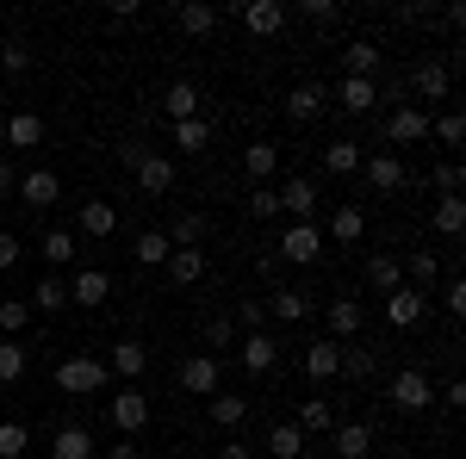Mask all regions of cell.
I'll return each instance as SVG.
<instances>
[{
	"label": "cell",
	"mask_w": 466,
	"mask_h": 459,
	"mask_svg": "<svg viewBox=\"0 0 466 459\" xmlns=\"http://www.w3.org/2000/svg\"><path fill=\"white\" fill-rule=\"evenodd\" d=\"M106 360H87V354H69L63 366H56V385L69 391V397H94V391H106Z\"/></svg>",
	"instance_id": "cell-1"
},
{
	"label": "cell",
	"mask_w": 466,
	"mask_h": 459,
	"mask_svg": "<svg viewBox=\"0 0 466 459\" xmlns=\"http://www.w3.org/2000/svg\"><path fill=\"white\" fill-rule=\"evenodd\" d=\"M386 397H392L404 416H417V410H430V404H435V385H430V373H423V366H404L392 385H386Z\"/></svg>",
	"instance_id": "cell-2"
},
{
	"label": "cell",
	"mask_w": 466,
	"mask_h": 459,
	"mask_svg": "<svg viewBox=\"0 0 466 459\" xmlns=\"http://www.w3.org/2000/svg\"><path fill=\"white\" fill-rule=\"evenodd\" d=\"M112 428H118V434H131V441L149 428V397L137 385H125L118 397H112Z\"/></svg>",
	"instance_id": "cell-3"
},
{
	"label": "cell",
	"mask_w": 466,
	"mask_h": 459,
	"mask_svg": "<svg viewBox=\"0 0 466 459\" xmlns=\"http://www.w3.org/2000/svg\"><path fill=\"white\" fill-rule=\"evenodd\" d=\"M423 311H430V292H417V285L386 292V323H392V329H417V323H423Z\"/></svg>",
	"instance_id": "cell-4"
},
{
	"label": "cell",
	"mask_w": 466,
	"mask_h": 459,
	"mask_svg": "<svg viewBox=\"0 0 466 459\" xmlns=\"http://www.w3.org/2000/svg\"><path fill=\"white\" fill-rule=\"evenodd\" d=\"M323 254V230L318 224H292L287 236H280V261H292V267H311Z\"/></svg>",
	"instance_id": "cell-5"
},
{
	"label": "cell",
	"mask_w": 466,
	"mask_h": 459,
	"mask_svg": "<svg viewBox=\"0 0 466 459\" xmlns=\"http://www.w3.org/2000/svg\"><path fill=\"white\" fill-rule=\"evenodd\" d=\"M386 143H430V112L423 106H398L392 118H386Z\"/></svg>",
	"instance_id": "cell-6"
},
{
	"label": "cell",
	"mask_w": 466,
	"mask_h": 459,
	"mask_svg": "<svg viewBox=\"0 0 466 459\" xmlns=\"http://www.w3.org/2000/svg\"><path fill=\"white\" fill-rule=\"evenodd\" d=\"M175 379H180V391H193V397H212L218 391V360L212 354H187Z\"/></svg>",
	"instance_id": "cell-7"
},
{
	"label": "cell",
	"mask_w": 466,
	"mask_h": 459,
	"mask_svg": "<svg viewBox=\"0 0 466 459\" xmlns=\"http://www.w3.org/2000/svg\"><path fill=\"white\" fill-rule=\"evenodd\" d=\"M131 175H137V186H144L149 199H162V193H168V186H175V162H168V155H156V149H144V155H137V168H131Z\"/></svg>",
	"instance_id": "cell-8"
},
{
	"label": "cell",
	"mask_w": 466,
	"mask_h": 459,
	"mask_svg": "<svg viewBox=\"0 0 466 459\" xmlns=\"http://www.w3.org/2000/svg\"><path fill=\"white\" fill-rule=\"evenodd\" d=\"M19 199H25L32 212H50V205L63 199V180L50 175V168H32V175H19Z\"/></svg>",
	"instance_id": "cell-9"
},
{
	"label": "cell",
	"mask_w": 466,
	"mask_h": 459,
	"mask_svg": "<svg viewBox=\"0 0 466 459\" xmlns=\"http://www.w3.org/2000/svg\"><path fill=\"white\" fill-rule=\"evenodd\" d=\"M106 298H112V280L100 274V267H81V274L69 280V304H81V311H100Z\"/></svg>",
	"instance_id": "cell-10"
},
{
	"label": "cell",
	"mask_w": 466,
	"mask_h": 459,
	"mask_svg": "<svg viewBox=\"0 0 466 459\" xmlns=\"http://www.w3.org/2000/svg\"><path fill=\"white\" fill-rule=\"evenodd\" d=\"M323 106H329V87H323V81H299V87L287 94V118L292 125H311Z\"/></svg>",
	"instance_id": "cell-11"
},
{
	"label": "cell",
	"mask_w": 466,
	"mask_h": 459,
	"mask_svg": "<svg viewBox=\"0 0 466 459\" xmlns=\"http://www.w3.org/2000/svg\"><path fill=\"white\" fill-rule=\"evenodd\" d=\"M274 193H280V212H292L299 224H311V212H318V199H323L318 180H305V175L287 180V186H274Z\"/></svg>",
	"instance_id": "cell-12"
},
{
	"label": "cell",
	"mask_w": 466,
	"mask_h": 459,
	"mask_svg": "<svg viewBox=\"0 0 466 459\" xmlns=\"http://www.w3.org/2000/svg\"><path fill=\"white\" fill-rule=\"evenodd\" d=\"M410 94H417V100H448V94H454V69H448V63H417Z\"/></svg>",
	"instance_id": "cell-13"
},
{
	"label": "cell",
	"mask_w": 466,
	"mask_h": 459,
	"mask_svg": "<svg viewBox=\"0 0 466 459\" xmlns=\"http://www.w3.org/2000/svg\"><path fill=\"white\" fill-rule=\"evenodd\" d=\"M360 175L373 180V193H398L404 186V162H398L392 149H380V155H360Z\"/></svg>",
	"instance_id": "cell-14"
},
{
	"label": "cell",
	"mask_w": 466,
	"mask_h": 459,
	"mask_svg": "<svg viewBox=\"0 0 466 459\" xmlns=\"http://www.w3.org/2000/svg\"><path fill=\"white\" fill-rule=\"evenodd\" d=\"M329 447H336V459H367L373 454V428L367 423H336L329 428Z\"/></svg>",
	"instance_id": "cell-15"
},
{
	"label": "cell",
	"mask_w": 466,
	"mask_h": 459,
	"mask_svg": "<svg viewBox=\"0 0 466 459\" xmlns=\"http://www.w3.org/2000/svg\"><path fill=\"white\" fill-rule=\"evenodd\" d=\"M373 100H380V81H355V75H342V81H336V106H342V112L367 118Z\"/></svg>",
	"instance_id": "cell-16"
},
{
	"label": "cell",
	"mask_w": 466,
	"mask_h": 459,
	"mask_svg": "<svg viewBox=\"0 0 466 459\" xmlns=\"http://www.w3.org/2000/svg\"><path fill=\"white\" fill-rule=\"evenodd\" d=\"M144 366H149V348L137 342V335H125V342L112 348V360H106V373H118V379H131V385L144 379Z\"/></svg>",
	"instance_id": "cell-17"
},
{
	"label": "cell",
	"mask_w": 466,
	"mask_h": 459,
	"mask_svg": "<svg viewBox=\"0 0 466 459\" xmlns=\"http://www.w3.org/2000/svg\"><path fill=\"white\" fill-rule=\"evenodd\" d=\"M243 25H249L255 37L287 32V6H280V0H249V6H243Z\"/></svg>",
	"instance_id": "cell-18"
},
{
	"label": "cell",
	"mask_w": 466,
	"mask_h": 459,
	"mask_svg": "<svg viewBox=\"0 0 466 459\" xmlns=\"http://www.w3.org/2000/svg\"><path fill=\"white\" fill-rule=\"evenodd\" d=\"M162 267H168V280H175V285H199V280H206V248H168Z\"/></svg>",
	"instance_id": "cell-19"
},
{
	"label": "cell",
	"mask_w": 466,
	"mask_h": 459,
	"mask_svg": "<svg viewBox=\"0 0 466 459\" xmlns=\"http://www.w3.org/2000/svg\"><path fill=\"white\" fill-rule=\"evenodd\" d=\"M268 317H280V323H305V317H311V292H305V285H280V292L268 298Z\"/></svg>",
	"instance_id": "cell-20"
},
{
	"label": "cell",
	"mask_w": 466,
	"mask_h": 459,
	"mask_svg": "<svg viewBox=\"0 0 466 459\" xmlns=\"http://www.w3.org/2000/svg\"><path fill=\"white\" fill-rule=\"evenodd\" d=\"M175 25L187 37H212L218 32V6H206V0H180V6H175Z\"/></svg>",
	"instance_id": "cell-21"
},
{
	"label": "cell",
	"mask_w": 466,
	"mask_h": 459,
	"mask_svg": "<svg viewBox=\"0 0 466 459\" xmlns=\"http://www.w3.org/2000/svg\"><path fill=\"white\" fill-rule=\"evenodd\" d=\"M336 373H342V348H336V342H329V335H323V342H311V348H305V379H336Z\"/></svg>",
	"instance_id": "cell-22"
},
{
	"label": "cell",
	"mask_w": 466,
	"mask_h": 459,
	"mask_svg": "<svg viewBox=\"0 0 466 459\" xmlns=\"http://www.w3.org/2000/svg\"><path fill=\"white\" fill-rule=\"evenodd\" d=\"M243 168H249V175H255V186H268V180H274V168H280V143L255 137L249 149H243Z\"/></svg>",
	"instance_id": "cell-23"
},
{
	"label": "cell",
	"mask_w": 466,
	"mask_h": 459,
	"mask_svg": "<svg viewBox=\"0 0 466 459\" xmlns=\"http://www.w3.org/2000/svg\"><path fill=\"white\" fill-rule=\"evenodd\" d=\"M360 323H367V311H360L355 298H329V335H336V342H355Z\"/></svg>",
	"instance_id": "cell-24"
},
{
	"label": "cell",
	"mask_w": 466,
	"mask_h": 459,
	"mask_svg": "<svg viewBox=\"0 0 466 459\" xmlns=\"http://www.w3.org/2000/svg\"><path fill=\"white\" fill-rule=\"evenodd\" d=\"M274 360H280V342H274L268 329L243 335V366H249V373H274Z\"/></svg>",
	"instance_id": "cell-25"
},
{
	"label": "cell",
	"mask_w": 466,
	"mask_h": 459,
	"mask_svg": "<svg viewBox=\"0 0 466 459\" xmlns=\"http://www.w3.org/2000/svg\"><path fill=\"white\" fill-rule=\"evenodd\" d=\"M342 75H355V81H373V75H380V44L355 37V44L342 50Z\"/></svg>",
	"instance_id": "cell-26"
},
{
	"label": "cell",
	"mask_w": 466,
	"mask_h": 459,
	"mask_svg": "<svg viewBox=\"0 0 466 459\" xmlns=\"http://www.w3.org/2000/svg\"><path fill=\"white\" fill-rule=\"evenodd\" d=\"M206 230H212V224H206V212H180L162 236H168V248H199V243H206Z\"/></svg>",
	"instance_id": "cell-27"
},
{
	"label": "cell",
	"mask_w": 466,
	"mask_h": 459,
	"mask_svg": "<svg viewBox=\"0 0 466 459\" xmlns=\"http://www.w3.org/2000/svg\"><path fill=\"white\" fill-rule=\"evenodd\" d=\"M50 459H94V434H87L81 423L56 428V441H50Z\"/></svg>",
	"instance_id": "cell-28"
},
{
	"label": "cell",
	"mask_w": 466,
	"mask_h": 459,
	"mask_svg": "<svg viewBox=\"0 0 466 459\" xmlns=\"http://www.w3.org/2000/svg\"><path fill=\"white\" fill-rule=\"evenodd\" d=\"M118 230V212L106 199H81V236H112Z\"/></svg>",
	"instance_id": "cell-29"
},
{
	"label": "cell",
	"mask_w": 466,
	"mask_h": 459,
	"mask_svg": "<svg viewBox=\"0 0 466 459\" xmlns=\"http://www.w3.org/2000/svg\"><path fill=\"white\" fill-rule=\"evenodd\" d=\"M6 143H13V149H37V143H44V118H37V112H13V118H6Z\"/></svg>",
	"instance_id": "cell-30"
},
{
	"label": "cell",
	"mask_w": 466,
	"mask_h": 459,
	"mask_svg": "<svg viewBox=\"0 0 466 459\" xmlns=\"http://www.w3.org/2000/svg\"><path fill=\"white\" fill-rule=\"evenodd\" d=\"M329 236H336V243H360V236H367V212H360V205H336V212H329Z\"/></svg>",
	"instance_id": "cell-31"
},
{
	"label": "cell",
	"mask_w": 466,
	"mask_h": 459,
	"mask_svg": "<svg viewBox=\"0 0 466 459\" xmlns=\"http://www.w3.org/2000/svg\"><path fill=\"white\" fill-rule=\"evenodd\" d=\"M268 454H274V459H299V454H305V428H299V423H274V428H268Z\"/></svg>",
	"instance_id": "cell-32"
},
{
	"label": "cell",
	"mask_w": 466,
	"mask_h": 459,
	"mask_svg": "<svg viewBox=\"0 0 466 459\" xmlns=\"http://www.w3.org/2000/svg\"><path fill=\"white\" fill-rule=\"evenodd\" d=\"M398 267L410 274V285H417V292H430V285L441 280V261H435V248H417V254H410V261H398Z\"/></svg>",
	"instance_id": "cell-33"
},
{
	"label": "cell",
	"mask_w": 466,
	"mask_h": 459,
	"mask_svg": "<svg viewBox=\"0 0 466 459\" xmlns=\"http://www.w3.org/2000/svg\"><path fill=\"white\" fill-rule=\"evenodd\" d=\"M367 280H373V292H380V298H386V292H398V285H404L398 254H373V261H367Z\"/></svg>",
	"instance_id": "cell-34"
},
{
	"label": "cell",
	"mask_w": 466,
	"mask_h": 459,
	"mask_svg": "<svg viewBox=\"0 0 466 459\" xmlns=\"http://www.w3.org/2000/svg\"><path fill=\"white\" fill-rule=\"evenodd\" d=\"M323 162H329V175H360V143L355 137H336L323 149Z\"/></svg>",
	"instance_id": "cell-35"
},
{
	"label": "cell",
	"mask_w": 466,
	"mask_h": 459,
	"mask_svg": "<svg viewBox=\"0 0 466 459\" xmlns=\"http://www.w3.org/2000/svg\"><path fill=\"white\" fill-rule=\"evenodd\" d=\"M199 100H206V94H199V87H193V81H175V87H168V118H199Z\"/></svg>",
	"instance_id": "cell-36"
},
{
	"label": "cell",
	"mask_w": 466,
	"mask_h": 459,
	"mask_svg": "<svg viewBox=\"0 0 466 459\" xmlns=\"http://www.w3.org/2000/svg\"><path fill=\"white\" fill-rule=\"evenodd\" d=\"M243 416H249V397H237V391L224 397V391H212V423L218 428H237Z\"/></svg>",
	"instance_id": "cell-37"
},
{
	"label": "cell",
	"mask_w": 466,
	"mask_h": 459,
	"mask_svg": "<svg viewBox=\"0 0 466 459\" xmlns=\"http://www.w3.org/2000/svg\"><path fill=\"white\" fill-rule=\"evenodd\" d=\"M206 143H212V125H206V118H180V125H175V149L199 155Z\"/></svg>",
	"instance_id": "cell-38"
},
{
	"label": "cell",
	"mask_w": 466,
	"mask_h": 459,
	"mask_svg": "<svg viewBox=\"0 0 466 459\" xmlns=\"http://www.w3.org/2000/svg\"><path fill=\"white\" fill-rule=\"evenodd\" d=\"M435 230H441V236H461L466 230V199H435Z\"/></svg>",
	"instance_id": "cell-39"
},
{
	"label": "cell",
	"mask_w": 466,
	"mask_h": 459,
	"mask_svg": "<svg viewBox=\"0 0 466 459\" xmlns=\"http://www.w3.org/2000/svg\"><path fill=\"white\" fill-rule=\"evenodd\" d=\"M299 428H318V434H329V428H336V410H329L323 397H305V404H299Z\"/></svg>",
	"instance_id": "cell-40"
},
{
	"label": "cell",
	"mask_w": 466,
	"mask_h": 459,
	"mask_svg": "<svg viewBox=\"0 0 466 459\" xmlns=\"http://www.w3.org/2000/svg\"><path fill=\"white\" fill-rule=\"evenodd\" d=\"M25 323H32V304H25V298H0V335H6V342H13Z\"/></svg>",
	"instance_id": "cell-41"
},
{
	"label": "cell",
	"mask_w": 466,
	"mask_h": 459,
	"mask_svg": "<svg viewBox=\"0 0 466 459\" xmlns=\"http://www.w3.org/2000/svg\"><path fill=\"white\" fill-rule=\"evenodd\" d=\"M69 304V285L63 280H37L32 285V311H63Z\"/></svg>",
	"instance_id": "cell-42"
},
{
	"label": "cell",
	"mask_w": 466,
	"mask_h": 459,
	"mask_svg": "<svg viewBox=\"0 0 466 459\" xmlns=\"http://www.w3.org/2000/svg\"><path fill=\"white\" fill-rule=\"evenodd\" d=\"M37 254H44V261H56V267L75 261V230H50V236L37 243Z\"/></svg>",
	"instance_id": "cell-43"
},
{
	"label": "cell",
	"mask_w": 466,
	"mask_h": 459,
	"mask_svg": "<svg viewBox=\"0 0 466 459\" xmlns=\"http://www.w3.org/2000/svg\"><path fill=\"white\" fill-rule=\"evenodd\" d=\"M131 254H137V261H144V267H162V261H168V236H162V230H144V236H137V248H131Z\"/></svg>",
	"instance_id": "cell-44"
},
{
	"label": "cell",
	"mask_w": 466,
	"mask_h": 459,
	"mask_svg": "<svg viewBox=\"0 0 466 459\" xmlns=\"http://www.w3.org/2000/svg\"><path fill=\"white\" fill-rule=\"evenodd\" d=\"M25 447H32L25 423H0V459H25Z\"/></svg>",
	"instance_id": "cell-45"
},
{
	"label": "cell",
	"mask_w": 466,
	"mask_h": 459,
	"mask_svg": "<svg viewBox=\"0 0 466 459\" xmlns=\"http://www.w3.org/2000/svg\"><path fill=\"white\" fill-rule=\"evenodd\" d=\"M430 131H435V143H448V149H461V143H466V118H461V112H441V118H435Z\"/></svg>",
	"instance_id": "cell-46"
},
{
	"label": "cell",
	"mask_w": 466,
	"mask_h": 459,
	"mask_svg": "<svg viewBox=\"0 0 466 459\" xmlns=\"http://www.w3.org/2000/svg\"><path fill=\"white\" fill-rule=\"evenodd\" d=\"M0 69H6V75H25V69H32V50H25V37H6V44H0Z\"/></svg>",
	"instance_id": "cell-47"
},
{
	"label": "cell",
	"mask_w": 466,
	"mask_h": 459,
	"mask_svg": "<svg viewBox=\"0 0 466 459\" xmlns=\"http://www.w3.org/2000/svg\"><path fill=\"white\" fill-rule=\"evenodd\" d=\"M19 373H25V348H19V342H6V335H0V385H13V379H19Z\"/></svg>",
	"instance_id": "cell-48"
},
{
	"label": "cell",
	"mask_w": 466,
	"mask_h": 459,
	"mask_svg": "<svg viewBox=\"0 0 466 459\" xmlns=\"http://www.w3.org/2000/svg\"><path fill=\"white\" fill-rule=\"evenodd\" d=\"M435 186H441V199H461V186H466V168L454 162V155H448V162L435 168Z\"/></svg>",
	"instance_id": "cell-49"
},
{
	"label": "cell",
	"mask_w": 466,
	"mask_h": 459,
	"mask_svg": "<svg viewBox=\"0 0 466 459\" xmlns=\"http://www.w3.org/2000/svg\"><path fill=\"white\" fill-rule=\"evenodd\" d=\"M342 373L349 379H373V348H342Z\"/></svg>",
	"instance_id": "cell-50"
},
{
	"label": "cell",
	"mask_w": 466,
	"mask_h": 459,
	"mask_svg": "<svg viewBox=\"0 0 466 459\" xmlns=\"http://www.w3.org/2000/svg\"><path fill=\"white\" fill-rule=\"evenodd\" d=\"M249 217H280V193H274V186H255L249 193Z\"/></svg>",
	"instance_id": "cell-51"
},
{
	"label": "cell",
	"mask_w": 466,
	"mask_h": 459,
	"mask_svg": "<svg viewBox=\"0 0 466 459\" xmlns=\"http://www.w3.org/2000/svg\"><path fill=\"white\" fill-rule=\"evenodd\" d=\"M237 323H243V329H261V323H268V304H261V298H243V304H237Z\"/></svg>",
	"instance_id": "cell-52"
},
{
	"label": "cell",
	"mask_w": 466,
	"mask_h": 459,
	"mask_svg": "<svg viewBox=\"0 0 466 459\" xmlns=\"http://www.w3.org/2000/svg\"><path fill=\"white\" fill-rule=\"evenodd\" d=\"M305 19H318V25H336V19H342V6H336V0H305Z\"/></svg>",
	"instance_id": "cell-53"
},
{
	"label": "cell",
	"mask_w": 466,
	"mask_h": 459,
	"mask_svg": "<svg viewBox=\"0 0 466 459\" xmlns=\"http://www.w3.org/2000/svg\"><path fill=\"white\" fill-rule=\"evenodd\" d=\"M441 304H448L454 317H466V280H448V285H441Z\"/></svg>",
	"instance_id": "cell-54"
},
{
	"label": "cell",
	"mask_w": 466,
	"mask_h": 459,
	"mask_svg": "<svg viewBox=\"0 0 466 459\" xmlns=\"http://www.w3.org/2000/svg\"><path fill=\"white\" fill-rule=\"evenodd\" d=\"M230 335H237V329H230V317H212V323H206V342H212V348H230Z\"/></svg>",
	"instance_id": "cell-55"
},
{
	"label": "cell",
	"mask_w": 466,
	"mask_h": 459,
	"mask_svg": "<svg viewBox=\"0 0 466 459\" xmlns=\"http://www.w3.org/2000/svg\"><path fill=\"white\" fill-rule=\"evenodd\" d=\"M19 248H25L19 236H6V230H0V267H13V261H19Z\"/></svg>",
	"instance_id": "cell-56"
},
{
	"label": "cell",
	"mask_w": 466,
	"mask_h": 459,
	"mask_svg": "<svg viewBox=\"0 0 466 459\" xmlns=\"http://www.w3.org/2000/svg\"><path fill=\"white\" fill-rule=\"evenodd\" d=\"M106 459H144V447H137V441H131V434H125V441H118V447H106Z\"/></svg>",
	"instance_id": "cell-57"
},
{
	"label": "cell",
	"mask_w": 466,
	"mask_h": 459,
	"mask_svg": "<svg viewBox=\"0 0 466 459\" xmlns=\"http://www.w3.org/2000/svg\"><path fill=\"white\" fill-rule=\"evenodd\" d=\"M13 186H19V175H13V162L0 155V193H13Z\"/></svg>",
	"instance_id": "cell-58"
},
{
	"label": "cell",
	"mask_w": 466,
	"mask_h": 459,
	"mask_svg": "<svg viewBox=\"0 0 466 459\" xmlns=\"http://www.w3.org/2000/svg\"><path fill=\"white\" fill-rule=\"evenodd\" d=\"M218 459H255V454H249V447H237V441H230V447H224Z\"/></svg>",
	"instance_id": "cell-59"
}]
</instances>
